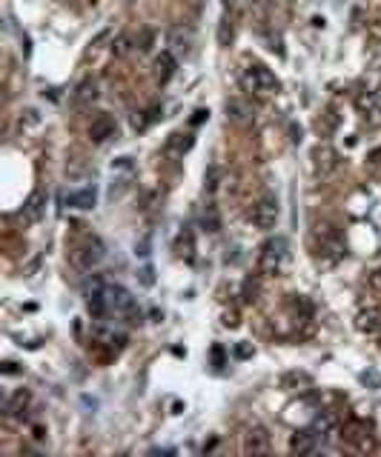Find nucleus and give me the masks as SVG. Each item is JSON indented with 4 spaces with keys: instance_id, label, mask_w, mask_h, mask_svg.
<instances>
[{
    "instance_id": "14",
    "label": "nucleus",
    "mask_w": 381,
    "mask_h": 457,
    "mask_svg": "<svg viewBox=\"0 0 381 457\" xmlns=\"http://www.w3.org/2000/svg\"><path fill=\"white\" fill-rule=\"evenodd\" d=\"M95 200H98V189H95V186H86V189H81V192H72L69 198H66V206H69V209H81V211H86V209L95 206Z\"/></svg>"
},
{
    "instance_id": "12",
    "label": "nucleus",
    "mask_w": 381,
    "mask_h": 457,
    "mask_svg": "<svg viewBox=\"0 0 381 457\" xmlns=\"http://www.w3.org/2000/svg\"><path fill=\"white\" fill-rule=\"evenodd\" d=\"M175 69H178V57L172 55L169 49L155 57V77H158V83H167V80L175 75Z\"/></svg>"
},
{
    "instance_id": "19",
    "label": "nucleus",
    "mask_w": 381,
    "mask_h": 457,
    "mask_svg": "<svg viewBox=\"0 0 381 457\" xmlns=\"http://www.w3.org/2000/svg\"><path fill=\"white\" fill-rule=\"evenodd\" d=\"M201 226L206 228V232H218L221 228V215H218V209H215V203H206V209H204V215H201Z\"/></svg>"
},
{
    "instance_id": "4",
    "label": "nucleus",
    "mask_w": 381,
    "mask_h": 457,
    "mask_svg": "<svg viewBox=\"0 0 381 457\" xmlns=\"http://www.w3.org/2000/svg\"><path fill=\"white\" fill-rule=\"evenodd\" d=\"M103 260H106V246L101 243V237H86L84 243H77L75 252H72V263L81 272L98 269Z\"/></svg>"
},
{
    "instance_id": "18",
    "label": "nucleus",
    "mask_w": 381,
    "mask_h": 457,
    "mask_svg": "<svg viewBox=\"0 0 381 457\" xmlns=\"http://www.w3.org/2000/svg\"><path fill=\"white\" fill-rule=\"evenodd\" d=\"M175 252H178V257L186 260V263H189V260H195V237H193V232H189V228H184V232L178 235Z\"/></svg>"
},
{
    "instance_id": "33",
    "label": "nucleus",
    "mask_w": 381,
    "mask_h": 457,
    "mask_svg": "<svg viewBox=\"0 0 381 457\" xmlns=\"http://www.w3.org/2000/svg\"><path fill=\"white\" fill-rule=\"evenodd\" d=\"M204 3H206V0H189V6H193L195 12H201V9H204Z\"/></svg>"
},
{
    "instance_id": "20",
    "label": "nucleus",
    "mask_w": 381,
    "mask_h": 457,
    "mask_svg": "<svg viewBox=\"0 0 381 457\" xmlns=\"http://www.w3.org/2000/svg\"><path fill=\"white\" fill-rule=\"evenodd\" d=\"M227 120L232 123H247L249 120V109L241 101H227Z\"/></svg>"
},
{
    "instance_id": "10",
    "label": "nucleus",
    "mask_w": 381,
    "mask_h": 457,
    "mask_svg": "<svg viewBox=\"0 0 381 457\" xmlns=\"http://www.w3.org/2000/svg\"><path fill=\"white\" fill-rule=\"evenodd\" d=\"M319 443H321V437L315 434L312 429H304V432H295L293 434L290 452H295V454H312L315 449H319Z\"/></svg>"
},
{
    "instance_id": "7",
    "label": "nucleus",
    "mask_w": 381,
    "mask_h": 457,
    "mask_svg": "<svg viewBox=\"0 0 381 457\" xmlns=\"http://www.w3.org/2000/svg\"><path fill=\"white\" fill-rule=\"evenodd\" d=\"M312 169L319 177H330L339 169V152L332 149V146H319V149L312 152Z\"/></svg>"
},
{
    "instance_id": "11",
    "label": "nucleus",
    "mask_w": 381,
    "mask_h": 457,
    "mask_svg": "<svg viewBox=\"0 0 381 457\" xmlns=\"http://www.w3.org/2000/svg\"><path fill=\"white\" fill-rule=\"evenodd\" d=\"M95 101H98V83L89 77V80H81V83L75 86V92H72V103L77 106V109H84V106H92Z\"/></svg>"
},
{
    "instance_id": "24",
    "label": "nucleus",
    "mask_w": 381,
    "mask_h": 457,
    "mask_svg": "<svg viewBox=\"0 0 381 457\" xmlns=\"http://www.w3.org/2000/svg\"><path fill=\"white\" fill-rule=\"evenodd\" d=\"M358 329H361V332H376V329H378V315H376V309H367V312L358 315Z\"/></svg>"
},
{
    "instance_id": "29",
    "label": "nucleus",
    "mask_w": 381,
    "mask_h": 457,
    "mask_svg": "<svg viewBox=\"0 0 381 457\" xmlns=\"http://www.w3.org/2000/svg\"><path fill=\"white\" fill-rule=\"evenodd\" d=\"M112 52H115L118 57L130 52V38H126V35H121V38H118V43H112Z\"/></svg>"
},
{
    "instance_id": "2",
    "label": "nucleus",
    "mask_w": 381,
    "mask_h": 457,
    "mask_svg": "<svg viewBox=\"0 0 381 457\" xmlns=\"http://www.w3.org/2000/svg\"><path fill=\"white\" fill-rule=\"evenodd\" d=\"M103 298H106V312L115 315V317H130V323H135L132 317H140L138 306H135V298L130 289H123L118 283H106L103 286Z\"/></svg>"
},
{
    "instance_id": "31",
    "label": "nucleus",
    "mask_w": 381,
    "mask_h": 457,
    "mask_svg": "<svg viewBox=\"0 0 381 457\" xmlns=\"http://www.w3.org/2000/svg\"><path fill=\"white\" fill-rule=\"evenodd\" d=\"M370 286H373V289H378V291H381V266H378V269H376V272H373V274H370Z\"/></svg>"
},
{
    "instance_id": "34",
    "label": "nucleus",
    "mask_w": 381,
    "mask_h": 457,
    "mask_svg": "<svg viewBox=\"0 0 381 457\" xmlns=\"http://www.w3.org/2000/svg\"><path fill=\"white\" fill-rule=\"evenodd\" d=\"M140 274H144V283H147V286H152V269H144Z\"/></svg>"
},
{
    "instance_id": "9",
    "label": "nucleus",
    "mask_w": 381,
    "mask_h": 457,
    "mask_svg": "<svg viewBox=\"0 0 381 457\" xmlns=\"http://www.w3.org/2000/svg\"><path fill=\"white\" fill-rule=\"evenodd\" d=\"M43 215H46V194L43 192H32L26 198V203H23V209H21V218L26 223H38Z\"/></svg>"
},
{
    "instance_id": "28",
    "label": "nucleus",
    "mask_w": 381,
    "mask_h": 457,
    "mask_svg": "<svg viewBox=\"0 0 381 457\" xmlns=\"http://www.w3.org/2000/svg\"><path fill=\"white\" fill-rule=\"evenodd\" d=\"M256 295H258V280H247L244 283V300L252 303V300H256Z\"/></svg>"
},
{
    "instance_id": "13",
    "label": "nucleus",
    "mask_w": 381,
    "mask_h": 457,
    "mask_svg": "<svg viewBox=\"0 0 381 457\" xmlns=\"http://www.w3.org/2000/svg\"><path fill=\"white\" fill-rule=\"evenodd\" d=\"M195 146V138L189 135V132H175V135H169L167 138V155H172V157H181V155H186L189 149Z\"/></svg>"
},
{
    "instance_id": "15",
    "label": "nucleus",
    "mask_w": 381,
    "mask_h": 457,
    "mask_svg": "<svg viewBox=\"0 0 381 457\" xmlns=\"http://www.w3.org/2000/svg\"><path fill=\"white\" fill-rule=\"evenodd\" d=\"M319 252H321V257H327L330 266L339 263V260H344V254H347V252H344V243H341L339 237H332V235L321 240V249H319Z\"/></svg>"
},
{
    "instance_id": "23",
    "label": "nucleus",
    "mask_w": 381,
    "mask_h": 457,
    "mask_svg": "<svg viewBox=\"0 0 381 457\" xmlns=\"http://www.w3.org/2000/svg\"><path fill=\"white\" fill-rule=\"evenodd\" d=\"M232 35H235V31H232V18H230V14H224V18H221V26H218V43L221 46H230Z\"/></svg>"
},
{
    "instance_id": "27",
    "label": "nucleus",
    "mask_w": 381,
    "mask_h": 457,
    "mask_svg": "<svg viewBox=\"0 0 381 457\" xmlns=\"http://www.w3.org/2000/svg\"><path fill=\"white\" fill-rule=\"evenodd\" d=\"M152 40H155L152 31H149V29H140V31H138V38H135V46L140 49V52H149V49H152Z\"/></svg>"
},
{
    "instance_id": "16",
    "label": "nucleus",
    "mask_w": 381,
    "mask_h": 457,
    "mask_svg": "<svg viewBox=\"0 0 381 457\" xmlns=\"http://www.w3.org/2000/svg\"><path fill=\"white\" fill-rule=\"evenodd\" d=\"M169 52L172 55H189V52H193V35H189V31H181V29H175V31H172V35H169Z\"/></svg>"
},
{
    "instance_id": "1",
    "label": "nucleus",
    "mask_w": 381,
    "mask_h": 457,
    "mask_svg": "<svg viewBox=\"0 0 381 457\" xmlns=\"http://www.w3.org/2000/svg\"><path fill=\"white\" fill-rule=\"evenodd\" d=\"M287 260H290V243H287V237L275 235V237H269L258 252V272L264 277H278L284 272V266H287Z\"/></svg>"
},
{
    "instance_id": "21",
    "label": "nucleus",
    "mask_w": 381,
    "mask_h": 457,
    "mask_svg": "<svg viewBox=\"0 0 381 457\" xmlns=\"http://www.w3.org/2000/svg\"><path fill=\"white\" fill-rule=\"evenodd\" d=\"M26 406H29V391H18L9 403H6V412L12 415V417H23V412H26Z\"/></svg>"
},
{
    "instance_id": "17",
    "label": "nucleus",
    "mask_w": 381,
    "mask_h": 457,
    "mask_svg": "<svg viewBox=\"0 0 381 457\" xmlns=\"http://www.w3.org/2000/svg\"><path fill=\"white\" fill-rule=\"evenodd\" d=\"M336 426H339V420H336V415H332V412H321V415H315V420H312V432L319 434L321 440L336 432Z\"/></svg>"
},
{
    "instance_id": "26",
    "label": "nucleus",
    "mask_w": 381,
    "mask_h": 457,
    "mask_svg": "<svg viewBox=\"0 0 381 457\" xmlns=\"http://www.w3.org/2000/svg\"><path fill=\"white\" fill-rule=\"evenodd\" d=\"M218 177H221V169H218V166H210V172L204 174V189H206V194H215Z\"/></svg>"
},
{
    "instance_id": "32",
    "label": "nucleus",
    "mask_w": 381,
    "mask_h": 457,
    "mask_svg": "<svg viewBox=\"0 0 381 457\" xmlns=\"http://www.w3.org/2000/svg\"><path fill=\"white\" fill-rule=\"evenodd\" d=\"M206 118H210V112H206V109H198V112H195V118H193V123L198 126V123H204Z\"/></svg>"
},
{
    "instance_id": "3",
    "label": "nucleus",
    "mask_w": 381,
    "mask_h": 457,
    "mask_svg": "<svg viewBox=\"0 0 381 457\" xmlns=\"http://www.w3.org/2000/svg\"><path fill=\"white\" fill-rule=\"evenodd\" d=\"M241 83L247 92L258 94V97H269L278 92V77L269 72L267 66H261V63H256V66H247L244 75H241Z\"/></svg>"
},
{
    "instance_id": "6",
    "label": "nucleus",
    "mask_w": 381,
    "mask_h": 457,
    "mask_svg": "<svg viewBox=\"0 0 381 457\" xmlns=\"http://www.w3.org/2000/svg\"><path fill=\"white\" fill-rule=\"evenodd\" d=\"M241 449L247 454H267L269 449H273V440H269V432L264 426H252L244 432V443Z\"/></svg>"
},
{
    "instance_id": "8",
    "label": "nucleus",
    "mask_w": 381,
    "mask_h": 457,
    "mask_svg": "<svg viewBox=\"0 0 381 457\" xmlns=\"http://www.w3.org/2000/svg\"><path fill=\"white\" fill-rule=\"evenodd\" d=\"M115 132H118L115 120L109 118V114H98V118L92 120V126H89V140L92 143H106Z\"/></svg>"
},
{
    "instance_id": "5",
    "label": "nucleus",
    "mask_w": 381,
    "mask_h": 457,
    "mask_svg": "<svg viewBox=\"0 0 381 457\" xmlns=\"http://www.w3.org/2000/svg\"><path fill=\"white\" fill-rule=\"evenodd\" d=\"M278 218H281V203H278V198H275V194H261L258 203L252 206V215H249L252 226L261 228V232H269V228H275Z\"/></svg>"
},
{
    "instance_id": "22",
    "label": "nucleus",
    "mask_w": 381,
    "mask_h": 457,
    "mask_svg": "<svg viewBox=\"0 0 381 457\" xmlns=\"http://www.w3.org/2000/svg\"><path fill=\"white\" fill-rule=\"evenodd\" d=\"M356 106H358V112H361V114H376V112H378V94H376V92L358 94Z\"/></svg>"
},
{
    "instance_id": "30",
    "label": "nucleus",
    "mask_w": 381,
    "mask_h": 457,
    "mask_svg": "<svg viewBox=\"0 0 381 457\" xmlns=\"http://www.w3.org/2000/svg\"><path fill=\"white\" fill-rule=\"evenodd\" d=\"M23 114H26V118H21V129H23V126H38L40 118H38V112H35V109H26Z\"/></svg>"
},
{
    "instance_id": "25",
    "label": "nucleus",
    "mask_w": 381,
    "mask_h": 457,
    "mask_svg": "<svg viewBox=\"0 0 381 457\" xmlns=\"http://www.w3.org/2000/svg\"><path fill=\"white\" fill-rule=\"evenodd\" d=\"M158 118H161V106H152L144 112V118H135V129H147L149 123H155Z\"/></svg>"
}]
</instances>
